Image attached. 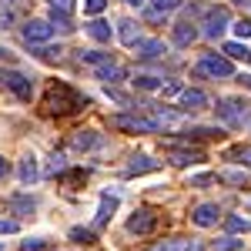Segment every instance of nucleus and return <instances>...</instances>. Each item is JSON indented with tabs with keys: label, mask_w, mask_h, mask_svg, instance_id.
Returning <instances> with one entry per match:
<instances>
[{
	"label": "nucleus",
	"mask_w": 251,
	"mask_h": 251,
	"mask_svg": "<svg viewBox=\"0 0 251 251\" xmlns=\"http://www.w3.org/2000/svg\"><path fill=\"white\" fill-rule=\"evenodd\" d=\"M231 154L238 157V161H241V164H245V168H251V148H234Z\"/></svg>",
	"instance_id": "obj_32"
},
{
	"label": "nucleus",
	"mask_w": 251,
	"mask_h": 251,
	"mask_svg": "<svg viewBox=\"0 0 251 251\" xmlns=\"http://www.w3.org/2000/svg\"><path fill=\"white\" fill-rule=\"evenodd\" d=\"M54 37V27L47 24V20H27L24 24V40L27 44H44V40Z\"/></svg>",
	"instance_id": "obj_8"
},
{
	"label": "nucleus",
	"mask_w": 251,
	"mask_h": 251,
	"mask_svg": "<svg viewBox=\"0 0 251 251\" xmlns=\"http://www.w3.org/2000/svg\"><path fill=\"white\" fill-rule=\"evenodd\" d=\"M114 211H117V194H100V208H97V214H94V225L104 228V225L114 218Z\"/></svg>",
	"instance_id": "obj_11"
},
{
	"label": "nucleus",
	"mask_w": 251,
	"mask_h": 251,
	"mask_svg": "<svg viewBox=\"0 0 251 251\" xmlns=\"http://www.w3.org/2000/svg\"><path fill=\"white\" fill-rule=\"evenodd\" d=\"M54 24H57L60 30H71V20H67V14H64V10H54Z\"/></svg>",
	"instance_id": "obj_35"
},
{
	"label": "nucleus",
	"mask_w": 251,
	"mask_h": 251,
	"mask_svg": "<svg viewBox=\"0 0 251 251\" xmlns=\"http://www.w3.org/2000/svg\"><path fill=\"white\" fill-rule=\"evenodd\" d=\"M0 251H3V245H0Z\"/></svg>",
	"instance_id": "obj_46"
},
{
	"label": "nucleus",
	"mask_w": 251,
	"mask_h": 251,
	"mask_svg": "<svg viewBox=\"0 0 251 251\" xmlns=\"http://www.w3.org/2000/svg\"><path fill=\"white\" fill-rule=\"evenodd\" d=\"M228 231H248V221L234 214V218H228Z\"/></svg>",
	"instance_id": "obj_31"
},
{
	"label": "nucleus",
	"mask_w": 251,
	"mask_h": 251,
	"mask_svg": "<svg viewBox=\"0 0 251 251\" xmlns=\"http://www.w3.org/2000/svg\"><path fill=\"white\" fill-rule=\"evenodd\" d=\"M71 238H74V241H80V245H91V241H94V234L87 231V228H74V231H71Z\"/></svg>",
	"instance_id": "obj_29"
},
{
	"label": "nucleus",
	"mask_w": 251,
	"mask_h": 251,
	"mask_svg": "<svg viewBox=\"0 0 251 251\" xmlns=\"http://www.w3.org/2000/svg\"><path fill=\"white\" fill-rule=\"evenodd\" d=\"M84 30H87L94 40H111V24H104V20H91Z\"/></svg>",
	"instance_id": "obj_21"
},
{
	"label": "nucleus",
	"mask_w": 251,
	"mask_h": 251,
	"mask_svg": "<svg viewBox=\"0 0 251 251\" xmlns=\"http://www.w3.org/2000/svg\"><path fill=\"white\" fill-rule=\"evenodd\" d=\"M134 84L141 87V91H154V87L161 84V80H157V77H151V74H137V77H134Z\"/></svg>",
	"instance_id": "obj_27"
},
{
	"label": "nucleus",
	"mask_w": 251,
	"mask_h": 251,
	"mask_svg": "<svg viewBox=\"0 0 251 251\" xmlns=\"http://www.w3.org/2000/svg\"><path fill=\"white\" fill-rule=\"evenodd\" d=\"M151 3H154L157 14H171V10H177V7H181V0H151Z\"/></svg>",
	"instance_id": "obj_28"
},
{
	"label": "nucleus",
	"mask_w": 251,
	"mask_h": 251,
	"mask_svg": "<svg viewBox=\"0 0 251 251\" xmlns=\"http://www.w3.org/2000/svg\"><path fill=\"white\" fill-rule=\"evenodd\" d=\"M168 161H171L174 168H188V164H198V161H204L201 151H191V148H168Z\"/></svg>",
	"instance_id": "obj_9"
},
{
	"label": "nucleus",
	"mask_w": 251,
	"mask_h": 251,
	"mask_svg": "<svg viewBox=\"0 0 251 251\" xmlns=\"http://www.w3.org/2000/svg\"><path fill=\"white\" fill-rule=\"evenodd\" d=\"M107 7V0H84V14H100Z\"/></svg>",
	"instance_id": "obj_30"
},
{
	"label": "nucleus",
	"mask_w": 251,
	"mask_h": 251,
	"mask_svg": "<svg viewBox=\"0 0 251 251\" xmlns=\"http://www.w3.org/2000/svg\"><path fill=\"white\" fill-rule=\"evenodd\" d=\"M218 177L228 181V184H245V188H248V174H245V171H221Z\"/></svg>",
	"instance_id": "obj_23"
},
{
	"label": "nucleus",
	"mask_w": 251,
	"mask_h": 251,
	"mask_svg": "<svg viewBox=\"0 0 251 251\" xmlns=\"http://www.w3.org/2000/svg\"><path fill=\"white\" fill-rule=\"evenodd\" d=\"M97 141H100V137H97L94 131H77V134L71 137V148H74V151H91Z\"/></svg>",
	"instance_id": "obj_16"
},
{
	"label": "nucleus",
	"mask_w": 251,
	"mask_h": 251,
	"mask_svg": "<svg viewBox=\"0 0 251 251\" xmlns=\"http://www.w3.org/2000/svg\"><path fill=\"white\" fill-rule=\"evenodd\" d=\"M60 54V47H40L37 50V57H44V60H54Z\"/></svg>",
	"instance_id": "obj_37"
},
{
	"label": "nucleus",
	"mask_w": 251,
	"mask_h": 251,
	"mask_svg": "<svg viewBox=\"0 0 251 251\" xmlns=\"http://www.w3.org/2000/svg\"><path fill=\"white\" fill-rule=\"evenodd\" d=\"M80 104H84V97L71 87V84H64V80H57V84H50L47 87V97H44V107H47V114H74V111H80Z\"/></svg>",
	"instance_id": "obj_1"
},
{
	"label": "nucleus",
	"mask_w": 251,
	"mask_h": 251,
	"mask_svg": "<svg viewBox=\"0 0 251 251\" xmlns=\"http://www.w3.org/2000/svg\"><path fill=\"white\" fill-rule=\"evenodd\" d=\"M7 174H10V164H7V157H0V181H3Z\"/></svg>",
	"instance_id": "obj_42"
},
{
	"label": "nucleus",
	"mask_w": 251,
	"mask_h": 251,
	"mask_svg": "<svg viewBox=\"0 0 251 251\" xmlns=\"http://www.w3.org/2000/svg\"><path fill=\"white\" fill-rule=\"evenodd\" d=\"M218 204H198L191 211V221L198 225V228H211V225H218Z\"/></svg>",
	"instance_id": "obj_10"
},
{
	"label": "nucleus",
	"mask_w": 251,
	"mask_h": 251,
	"mask_svg": "<svg viewBox=\"0 0 251 251\" xmlns=\"http://www.w3.org/2000/svg\"><path fill=\"white\" fill-rule=\"evenodd\" d=\"M154 228H157V214L151 208H141V211H134L127 218V231L131 234H151Z\"/></svg>",
	"instance_id": "obj_5"
},
{
	"label": "nucleus",
	"mask_w": 251,
	"mask_h": 251,
	"mask_svg": "<svg viewBox=\"0 0 251 251\" xmlns=\"http://www.w3.org/2000/svg\"><path fill=\"white\" fill-rule=\"evenodd\" d=\"M80 60H84V64H94V67H100V64L107 60V54H100V50H80Z\"/></svg>",
	"instance_id": "obj_26"
},
{
	"label": "nucleus",
	"mask_w": 251,
	"mask_h": 251,
	"mask_svg": "<svg viewBox=\"0 0 251 251\" xmlns=\"http://www.w3.org/2000/svg\"><path fill=\"white\" fill-rule=\"evenodd\" d=\"M218 117H221L228 127H245V121H248V104H241V100H234V97H225V100L218 104Z\"/></svg>",
	"instance_id": "obj_2"
},
{
	"label": "nucleus",
	"mask_w": 251,
	"mask_h": 251,
	"mask_svg": "<svg viewBox=\"0 0 251 251\" xmlns=\"http://www.w3.org/2000/svg\"><path fill=\"white\" fill-rule=\"evenodd\" d=\"M124 3H134V7H137V3H144V0H124Z\"/></svg>",
	"instance_id": "obj_44"
},
{
	"label": "nucleus",
	"mask_w": 251,
	"mask_h": 251,
	"mask_svg": "<svg viewBox=\"0 0 251 251\" xmlns=\"http://www.w3.org/2000/svg\"><path fill=\"white\" fill-rule=\"evenodd\" d=\"M164 54V44L161 40H137V57L141 60H157Z\"/></svg>",
	"instance_id": "obj_12"
},
{
	"label": "nucleus",
	"mask_w": 251,
	"mask_h": 251,
	"mask_svg": "<svg viewBox=\"0 0 251 251\" xmlns=\"http://www.w3.org/2000/svg\"><path fill=\"white\" fill-rule=\"evenodd\" d=\"M214 251H245V241H238V238H221Z\"/></svg>",
	"instance_id": "obj_24"
},
{
	"label": "nucleus",
	"mask_w": 251,
	"mask_h": 251,
	"mask_svg": "<svg viewBox=\"0 0 251 251\" xmlns=\"http://www.w3.org/2000/svg\"><path fill=\"white\" fill-rule=\"evenodd\" d=\"M241 84H245V87L251 91V74H241Z\"/></svg>",
	"instance_id": "obj_43"
},
{
	"label": "nucleus",
	"mask_w": 251,
	"mask_h": 251,
	"mask_svg": "<svg viewBox=\"0 0 251 251\" xmlns=\"http://www.w3.org/2000/svg\"><path fill=\"white\" fill-rule=\"evenodd\" d=\"M151 251H201V245L198 241H161Z\"/></svg>",
	"instance_id": "obj_19"
},
{
	"label": "nucleus",
	"mask_w": 251,
	"mask_h": 251,
	"mask_svg": "<svg viewBox=\"0 0 251 251\" xmlns=\"http://www.w3.org/2000/svg\"><path fill=\"white\" fill-rule=\"evenodd\" d=\"M0 80H3V87H10L20 100H30V94H34V84L24 77L20 71H3V77H0Z\"/></svg>",
	"instance_id": "obj_7"
},
{
	"label": "nucleus",
	"mask_w": 251,
	"mask_h": 251,
	"mask_svg": "<svg viewBox=\"0 0 251 251\" xmlns=\"http://www.w3.org/2000/svg\"><path fill=\"white\" fill-rule=\"evenodd\" d=\"M234 34H238V37H251V24L248 20H238V24H234Z\"/></svg>",
	"instance_id": "obj_36"
},
{
	"label": "nucleus",
	"mask_w": 251,
	"mask_h": 251,
	"mask_svg": "<svg viewBox=\"0 0 251 251\" xmlns=\"http://www.w3.org/2000/svg\"><path fill=\"white\" fill-rule=\"evenodd\" d=\"M97 80H104V84H117V80H124V71L111 64V60H104L100 67H97Z\"/></svg>",
	"instance_id": "obj_13"
},
{
	"label": "nucleus",
	"mask_w": 251,
	"mask_h": 251,
	"mask_svg": "<svg viewBox=\"0 0 251 251\" xmlns=\"http://www.w3.org/2000/svg\"><path fill=\"white\" fill-rule=\"evenodd\" d=\"M14 24V14H0V30H7Z\"/></svg>",
	"instance_id": "obj_41"
},
{
	"label": "nucleus",
	"mask_w": 251,
	"mask_h": 251,
	"mask_svg": "<svg viewBox=\"0 0 251 251\" xmlns=\"http://www.w3.org/2000/svg\"><path fill=\"white\" fill-rule=\"evenodd\" d=\"M154 168H157V161H151L148 154H141L127 164V174H148V171H154Z\"/></svg>",
	"instance_id": "obj_20"
},
{
	"label": "nucleus",
	"mask_w": 251,
	"mask_h": 251,
	"mask_svg": "<svg viewBox=\"0 0 251 251\" xmlns=\"http://www.w3.org/2000/svg\"><path fill=\"white\" fill-rule=\"evenodd\" d=\"M111 124H114V127H121V131H144V134L157 131L154 121H148V117H137V114H117V117H111Z\"/></svg>",
	"instance_id": "obj_6"
},
{
	"label": "nucleus",
	"mask_w": 251,
	"mask_h": 251,
	"mask_svg": "<svg viewBox=\"0 0 251 251\" xmlns=\"http://www.w3.org/2000/svg\"><path fill=\"white\" fill-rule=\"evenodd\" d=\"M20 251H44V241H40V238H27V241L20 245Z\"/></svg>",
	"instance_id": "obj_33"
},
{
	"label": "nucleus",
	"mask_w": 251,
	"mask_h": 251,
	"mask_svg": "<svg viewBox=\"0 0 251 251\" xmlns=\"http://www.w3.org/2000/svg\"><path fill=\"white\" fill-rule=\"evenodd\" d=\"M84 181V171H71L67 174V184H80Z\"/></svg>",
	"instance_id": "obj_40"
},
{
	"label": "nucleus",
	"mask_w": 251,
	"mask_h": 251,
	"mask_svg": "<svg viewBox=\"0 0 251 251\" xmlns=\"http://www.w3.org/2000/svg\"><path fill=\"white\" fill-rule=\"evenodd\" d=\"M248 211H251V201H248Z\"/></svg>",
	"instance_id": "obj_45"
},
{
	"label": "nucleus",
	"mask_w": 251,
	"mask_h": 251,
	"mask_svg": "<svg viewBox=\"0 0 251 251\" xmlns=\"http://www.w3.org/2000/svg\"><path fill=\"white\" fill-rule=\"evenodd\" d=\"M198 71L201 74H211V77H231L234 64H231V57H214V54H208V57H201Z\"/></svg>",
	"instance_id": "obj_4"
},
{
	"label": "nucleus",
	"mask_w": 251,
	"mask_h": 251,
	"mask_svg": "<svg viewBox=\"0 0 251 251\" xmlns=\"http://www.w3.org/2000/svg\"><path fill=\"white\" fill-rule=\"evenodd\" d=\"M228 20H231V10H228V7H214V10H208V20H204V37L218 40L221 34H225Z\"/></svg>",
	"instance_id": "obj_3"
},
{
	"label": "nucleus",
	"mask_w": 251,
	"mask_h": 251,
	"mask_svg": "<svg viewBox=\"0 0 251 251\" xmlns=\"http://www.w3.org/2000/svg\"><path fill=\"white\" fill-rule=\"evenodd\" d=\"M64 168H67V161H64V154H54V161H50V168H47V171H50V174H60Z\"/></svg>",
	"instance_id": "obj_34"
},
{
	"label": "nucleus",
	"mask_w": 251,
	"mask_h": 251,
	"mask_svg": "<svg viewBox=\"0 0 251 251\" xmlns=\"http://www.w3.org/2000/svg\"><path fill=\"white\" fill-rule=\"evenodd\" d=\"M194 37H198V30H194L191 20H184V24H177V27H174V44L188 47V44H194Z\"/></svg>",
	"instance_id": "obj_15"
},
{
	"label": "nucleus",
	"mask_w": 251,
	"mask_h": 251,
	"mask_svg": "<svg viewBox=\"0 0 251 251\" xmlns=\"http://www.w3.org/2000/svg\"><path fill=\"white\" fill-rule=\"evenodd\" d=\"M7 208H10V211L14 214H30L34 211V198H10V201H7Z\"/></svg>",
	"instance_id": "obj_22"
},
{
	"label": "nucleus",
	"mask_w": 251,
	"mask_h": 251,
	"mask_svg": "<svg viewBox=\"0 0 251 251\" xmlns=\"http://www.w3.org/2000/svg\"><path fill=\"white\" fill-rule=\"evenodd\" d=\"M17 231V221H0V234H14Z\"/></svg>",
	"instance_id": "obj_39"
},
{
	"label": "nucleus",
	"mask_w": 251,
	"mask_h": 251,
	"mask_svg": "<svg viewBox=\"0 0 251 251\" xmlns=\"http://www.w3.org/2000/svg\"><path fill=\"white\" fill-rule=\"evenodd\" d=\"M17 174H20V181H24V184H34V181H37V161H34V154H27L24 161H20Z\"/></svg>",
	"instance_id": "obj_17"
},
{
	"label": "nucleus",
	"mask_w": 251,
	"mask_h": 251,
	"mask_svg": "<svg viewBox=\"0 0 251 251\" xmlns=\"http://www.w3.org/2000/svg\"><path fill=\"white\" fill-rule=\"evenodd\" d=\"M117 27H121V30H117V34H121V44L137 47V24H134V20H121Z\"/></svg>",
	"instance_id": "obj_18"
},
{
	"label": "nucleus",
	"mask_w": 251,
	"mask_h": 251,
	"mask_svg": "<svg viewBox=\"0 0 251 251\" xmlns=\"http://www.w3.org/2000/svg\"><path fill=\"white\" fill-rule=\"evenodd\" d=\"M181 104L184 107H191V111H201V107H208V94L204 91H181Z\"/></svg>",
	"instance_id": "obj_14"
},
{
	"label": "nucleus",
	"mask_w": 251,
	"mask_h": 251,
	"mask_svg": "<svg viewBox=\"0 0 251 251\" xmlns=\"http://www.w3.org/2000/svg\"><path fill=\"white\" fill-rule=\"evenodd\" d=\"M225 54H228L231 60H241V57L248 60V57H251V54H248V47H241V44H225Z\"/></svg>",
	"instance_id": "obj_25"
},
{
	"label": "nucleus",
	"mask_w": 251,
	"mask_h": 251,
	"mask_svg": "<svg viewBox=\"0 0 251 251\" xmlns=\"http://www.w3.org/2000/svg\"><path fill=\"white\" fill-rule=\"evenodd\" d=\"M50 7H54V10H64V14H67V10H74V0H50Z\"/></svg>",
	"instance_id": "obj_38"
}]
</instances>
